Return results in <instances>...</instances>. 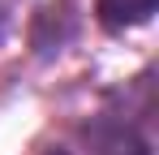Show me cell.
I'll use <instances>...</instances> for the list:
<instances>
[{
    "label": "cell",
    "mask_w": 159,
    "mask_h": 155,
    "mask_svg": "<svg viewBox=\"0 0 159 155\" xmlns=\"http://www.w3.org/2000/svg\"><path fill=\"white\" fill-rule=\"evenodd\" d=\"M78 134L90 147V155H151V142L138 129V121L120 112H99V116L82 121Z\"/></svg>",
    "instance_id": "6da1fadb"
},
{
    "label": "cell",
    "mask_w": 159,
    "mask_h": 155,
    "mask_svg": "<svg viewBox=\"0 0 159 155\" xmlns=\"http://www.w3.org/2000/svg\"><path fill=\"white\" fill-rule=\"evenodd\" d=\"M43 155H73V151H69V147H48Z\"/></svg>",
    "instance_id": "277c9868"
},
{
    "label": "cell",
    "mask_w": 159,
    "mask_h": 155,
    "mask_svg": "<svg viewBox=\"0 0 159 155\" xmlns=\"http://www.w3.org/2000/svg\"><path fill=\"white\" fill-rule=\"evenodd\" d=\"M159 0H95V22L103 30H129L155 17Z\"/></svg>",
    "instance_id": "3957f363"
},
{
    "label": "cell",
    "mask_w": 159,
    "mask_h": 155,
    "mask_svg": "<svg viewBox=\"0 0 159 155\" xmlns=\"http://www.w3.org/2000/svg\"><path fill=\"white\" fill-rule=\"evenodd\" d=\"M0 35H4V9H0Z\"/></svg>",
    "instance_id": "5b68a950"
},
{
    "label": "cell",
    "mask_w": 159,
    "mask_h": 155,
    "mask_svg": "<svg viewBox=\"0 0 159 155\" xmlns=\"http://www.w3.org/2000/svg\"><path fill=\"white\" fill-rule=\"evenodd\" d=\"M73 35V13H69V4L60 0V4H43L39 13H34V26H30V43L39 52H60V43Z\"/></svg>",
    "instance_id": "7a4b0ae2"
}]
</instances>
